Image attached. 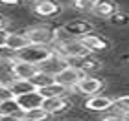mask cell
Returning <instances> with one entry per match:
<instances>
[{"label":"cell","instance_id":"17","mask_svg":"<svg viewBox=\"0 0 129 121\" xmlns=\"http://www.w3.org/2000/svg\"><path fill=\"white\" fill-rule=\"evenodd\" d=\"M0 114L2 116H19V117H22V112H20L19 105L15 103V99L0 103Z\"/></svg>","mask_w":129,"mask_h":121},{"label":"cell","instance_id":"19","mask_svg":"<svg viewBox=\"0 0 129 121\" xmlns=\"http://www.w3.org/2000/svg\"><path fill=\"white\" fill-rule=\"evenodd\" d=\"M30 83L35 86V90H39V88H43V86H48V84H52V83H54V77L39 70L37 73H35V77L30 81Z\"/></svg>","mask_w":129,"mask_h":121},{"label":"cell","instance_id":"30","mask_svg":"<svg viewBox=\"0 0 129 121\" xmlns=\"http://www.w3.org/2000/svg\"><path fill=\"white\" fill-rule=\"evenodd\" d=\"M17 121H28V119H24V117H19V119H17Z\"/></svg>","mask_w":129,"mask_h":121},{"label":"cell","instance_id":"7","mask_svg":"<svg viewBox=\"0 0 129 121\" xmlns=\"http://www.w3.org/2000/svg\"><path fill=\"white\" fill-rule=\"evenodd\" d=\"M33 13L37 17H43V19H54V17L63 13V4L55 2V0H39L33 6Z\"/></svg>","mask_w":129,"mask_h":121},{"label":"cell","instance_id":"9","mask_svg":"<svg viewBox=\"0 0 129 121\" xmlns=\"http://www.w3.org/2000/svg\"><path fill=\"white\" fill-rule=\"evenodd\" d=\"M61 28H63V31L72 39H79V37L89 35V33L94 31V26H92L90 22H87V20H70L67 24H63Z\"/></svg>","mask_w":129,"mask_h":121},{"label":"cell","instance_id":"11","mask_svg":"<svg viewBox=\"0 0 129 121\" xmlns=\"http://www.w3.org/2000/svg\"><path fill=\"white\" fill-rule=\"evenodd\" d=\"M15 103L19 105L20 112L24 114V112L33 110V108H41V105H43V97L39 95L37 90H33V92H28V94H24V95H17Z\"/></svg>","mask_w":129,"mask_h":121},{"label":"cell","instance_id":"20","mask_svg":"<svg viewBox=\"0 0 129 121\" xmlns=\"http://www.w3.org/2000/svg\"><path fill=\"white\" fill-rule=\"evenodd\" d=\"M114 110L124 114V112H129V94L125 95H120V97H114Z\"/></svg>","mask_w":129,"mask_h":121},{"label":"cell","instance_id":"29","mask_svg":"<svg viewBox=\"0 0 129 121\" xmlns=\"http://www.w3.org/2000/svg\"><path fill=\"white\" fill-rule=\"evenodd\" d=\"M122 117H124V121H129V112H124V114H122Z\"/></svg>","mask_w":129,"mask_h":121},{"label":"cell","instance_id":"10","mask_svg":"<svg viewBox=\"0 0 129 121\" xmlns=\"http://www.w3.org/2000/svg\"><path fill=\"white\" fill-rule=\"evenodd\" d=\"M70 106H72V101H70L67 95H63V97H52V99H43V105H41V108H43L44 112H48L50 116L63 114V112H67Z\"/></svg>","mask_w":129,"mask_h":121},{"label":"cell","instance_id":"8","mask_svg":"<svg viewBox=\"0 0 129 121\" xmlns=\"http://www.w3.org/2000/svg\"><path fill=\"white\" fill-rule=\"evenodd\" d=\"M78 40L90 51V53H98V51H105V50L111 48V42H109V40L105 39L103 35H98V33H94V31L89 33V35L79 37Z\"/></svg>","mask_w":129,"mask_h":121},{"label":"cell","instance_id":"28","mask_svg":"<svg viewBox=\"0 0 129 121\" xmlns=\"http://www.w3.org/2000/svg\"><path fill=\"white\" fill-rule=\"evenodd\" d=\"M19 119V116H2L0 114V121H17Z\"/></svg>","mask_w":129,"mask_h":121},{"label":"cell","instance_id":"22","mask_svg":"<svg viewBox=\"0 0 129 121\" xmlns=\"http://www.w3.org/2000/svg\"><path fill=\"white\" fill-rule=\"evenodd\" d=\"M111 22H113L114 26H129V13L118 9L113 17H111Z\"/></svg>","mask_w":129,"mask_h":121},{"label":"cell","instance_id":"21","mask_svg":"<svg viewBox=\"0 0 129 121\" xmlns=\"http://www.w3.org/2000/svg\"><path fill=\"white\" fill-rule=\"evenodd\" d=\"M94 4H96V0H72V6L81 13H90Z\"/></svg>","mask_w":129,"mask_h":121},{"label":"cell","instance_id":"16","mask_svg":"<svg viewBox=\"0 0 129 121\" xmlns=\"http://www.w3.org/2000/svg\"><path fill=\"white\" fill-rule=\"evenodd\" d=\"M8 86L11 88V92H13V95H24L28 94V92H33L35 86L30 83V81H17V79H9L8 81Z\"/></svg>","mask_w":129,"mask_h":121},{"label":"cell","instance_id":"24","mask_svg":"<svg viewBox=\"0 0 129 121\" xmlns=\"http://www.w3.org/2000/svg\"><path fill=\"white\" fill-rule=\"evenodd\" d=\"M102 121H124V117H122L120 112H116L114 108H113V112H107V114L102 117Z\"/></svg>","mask_w":129,"mask_h":121},{"label":"cell","instance_id":"23","mask_svg":"<svg viewBox=\"0 0 129 121\" xmlns=\"http://www.w3.org/2000/svg\"><path fill=\"white\" fill-rule=\"evenodd\" d=\"M11 99H15V95L11 92V88L8 86V83H0V103L11 101Z\"/></svg>","mask_w":129,"mask_h":121},{"label":"cell","instance_id":"27","mask_svg":"<svg viewBox=\"0 0 129 121\" xmlns=\"http://www.w3.org/2000/svg\"><path fill=\"white\" fill-rule=\"evenodd\" d=\"M0 30H8V19L4 15H0Z\"/></svg>","mask_w":129,"mask_h":121},{"label":"cell","instance_id":"4","mask_svg":"<svg viewBox=\"0 0 129 121\" xmlns=\"http://www.w3.org/2000/svg\"><path fill=\"white\" fill-rule=\"evenodd\" d=\"M37 72H39L37 66L30 64V62H24V61H19V59H15L8 66L9 79H17V81H31Z\"/></svg>","mask_w":129,"mask_h":121},{"label":"cell","instance_id":"13","mask_svg":"<svg viewBox=\"0 0 129 121\" xmlns=\"http://www.w3.org/2000/svg\"><path fill=\"white\" fill-rule=\"evenodd\" d=\"M116 11H118V6L113 0H96L90 13L94 17H98V19H111Z\"/></svg>","mask_w":129,"mask_h":121},{"label":"cell","instance_id":"31","mask_svg":"<svg viewBox=\"0 0 129 121\" xmlns=\"http://www.w3.org/2000/svg\"><path fill=\"white\" fill-rule=\"evenodd\" d=\"M35 2H39V0H35Z\"/></svg>","mask_w":129,"mask_h":121},{"label":"cell","instance_id":"18","mask_svg":"<svg viewBox=\"0 0 129 121\" xmlns=\"http://www.w3.org/2000/svg\"><path fill=\"white\" fill-rule=\"evenodd\" d=\"M22 117L28 119V121H50L52 119V116L48 112H44L43 108H33V110H30V112H24Z\"/></svg>","mask_w":129,"mask_h":121},{"label":"cell","instance_id":"26","mask_svg":"<svg viewBox=\"0 0 129 121\" xmlns=\"http://www.w3.org/2000/svg\"><path fill=\"white\" fill-rule=\"evenodd\" d=\"M22 2V0H0V4H4V6H19Z\"/></svg>","mask_w":129,"mask_h":121},{"label":"cell","instance_id":"2","mask_svg":"<svg viewBox=\"0 0 129 121\" xmlns=\"http://www.w3.org/2000/svg\"><path fill=\"white\" fill-rule=\"evenodd\" d=\"M103 88H105V81L100 79V77H96V75H81L79 81L74 86L76 92H79L81 95H87V97L96 95V94H102Z\"/></svg>","mask_w":129,"mask_h":121},{"label":"cell","instance_id":"5","mask_svg":"<svg viewBox=\"0 0 129 121\" xmlns=\"http://www.w3.org/2000/svg\"><path fill=\"white\" fill-rule=\"evenodd\" d=\"M81 75H83V73H81L76 66H64L61 72H57L54 75V83L63 86V88H67L70 92V90H74V86L79 81Z\"/></svg>","mask_w":129,"mask_h":121},{"label":"cell","instance_id":"3","mask_svg":"<svg viewBox=\"0 0 129 121\" xmlns=\"http://www.w3.org/2000/svg\"><path fill=\"white\" fill-rule=\"evenodd\" d=\"M24 33L28 42L33 46H52L54 42V30L48 26H31Z\"/></svg>","mask_w":129,"mask_h":121},{"label":"cell","instance_id":"14","mask_svg":"<svg viewBox=\"0 0 129 121\" xmlns=\"http://www.w3.org/2000/svg\"><path fill=\"white\" fill-rule=\"evenodd\" d=\"M64 66H68V64H67V61H63L61 57L54 55V57H52L50 61H46V62H44L43 66H39V70H41V72H44V73H48V75H52V77H54L55 73H57V72H61V70H63Z\"/></svg>","mask_w":129,"mask_h":121},{"label":"cell","instance_id":"12","mask_svg":"<svg viewBox=\"0 0 129 121\" xmlns=\"http://www.w3.org/2000/svg\"><path fill=\"white\" fill-rule=\"evenodd\" d=\"M28 44H30V42H28L24 31H9L8 33V39H6V46H4V48H8L9 51L17 53V51L24 50Z\"/></svg>","mask_w":129,"mask_h":121},{"label":"cell","instance_id":"15","mask_svg":"<svg viewBox=\"0 0 129 121\" xmlns=\"http://www.w3.org/2000/svg\"><path fill=\"white\" fill-rule=\"evenodd\" d=\"M39 95L43 97V99H52V97H63V95H67L68 94V90L67 88H63V86L59 84H55V83H52L48 86H43V88H39Z\"/></svg>","mask_w":129,"mask_h":121},{"label":"cell","instance_id":"1","mask_svg":"<svg viewBox=\"0 0 129 121\" xmlns=\"http://www.w3.org/2000/svg\"><path fill=\"white\" fill-rule=\"evenodd\" d=\"M15 57L19 61H24V62H30L33 66H43L46 61H50L54 57V51H52L50 46H33V44H28L24 50L17 51Z\"/></svg>","mask_w":129,"mask_h":121},{"label":"cell","instance_id":"25","mask_svg":"<svg viewBox=\"0 0 129 121\" xmlns=\"http://www.w3.org/2000/svg\"><path fill=\"white\" fill-rule=\"evenodd\" d=\"M8 30H0V48H4L6 46V39H8Z\"/></svg>","mask_w":129,"mask_h":121},{"label":"cell","instance_id":"6","mask_svg":"<svg viewBox=\"0 0 129 121\" xmlns=\"http://www.w3.org/2000/svg\"><path fill=\"white\" fill-rule=\"evenodd\" d=\"M83 106H85L89 112H102V114H103V112L113 110V106H114V97L105 95V94H96V95L87 97V101L83 103Z\"/></svg>","mask_w":129,"mask_h":121}]
</instances>
